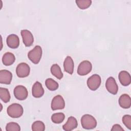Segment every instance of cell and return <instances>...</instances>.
I'll use <instances>...</instances> for the list:
<instances>
[{"label": "cell", "mask_w": 131, "mask_h": 131, "mask_svg": "<svg viewBox=\"0 0 131 131\" xmlns=\"http://www.w3.org/2000/svg\"><path fill=\"white\" fill-rule=\"evenodd\" d=\"M7 113L10 117L17 118L22 116L24 113V109L20 104L15 103L10 105L8 107Z\"/></svg>", "instance_id": "cell-1"}, {"label": "cell", "mask_w": 131, "mask_h": 131, "mask_svg": "<svg viewBox=\"0 0 131 131\" xmlns=\"http://www.w3.org/2000/svg\"><path fill=\"white\" fill-rule=\"evenodd\" d=\"M82 127L86 129H91L95 128L97 126L96 119L91 115L85 114L81 118Z\"/></svg>", "instance_id": "cell-2"}, {"label": "cell", "mask_w": 131, "mask_h": 131, "mask_svg": "<svg viewBox=\"0 0 131 131\" xmlns=\"http://www.w3.org/2000/svg\"><path fill=\"white\" fill-rule=\"evenodd\" d=\"M42 49L39 46H36L28 53V58L34 64L39 62L42 56Z\"/></svg>", "instance_id": "cell-3"}, {"label": "cell", "mask_w": 131, "mask_h": 131, "mask_svg": "<svg viewBox=\"0 0 131 131\" xmlns=\"http://www.w3.org/2000/svg\"><path fill=\"white\" fill-rule=\"evenodd\" d=\"M101 82L100 76L98 74H94L87 80V85L92 91H96L99 88Z\"/></svg>", "instance_id": "cell-4"}, {"label": "cell", "mask_w": 131, "mask_h": 131, "mask_svg": "<svg viewBox=\"0 0 131 131\" xmlns=\"http://www.w3.org/2000/svg\"><path fill=\"white\" fill-rule=\"evenodd\" d=\"M30 72L29 66L25 62L19 63L16 68V73L17 76L20 78H25L29 76Z\"/></svg>", "instance_id": "cell-5"}, {"label": "cell", "mask_w": 131, "mask_h": 131, "mask_svg": "<svg viewBox=\"0 0 131 131\" xmlns=\"http://www.w3.org/2000/svg\"><path fill=\"white\" fill-rule=\"evenodd\" d=\"M92 69V65L90 61L83 60L79 64L77 69V73L79 75L84 76L91 72Z\"/></svg>", "instance_id": "cell-6"}, {"label": "cell", "mask_w": 131, "mask_h": 131, "mask_svg": "<svg viewBox=\"0 0 131 131\" xmlns=\"http://www.w3.org/2000/svg\"><path fill=\"white\" fill-rule=\"evenodd\" d=\"M14 95L15 97L19 100H24L26 99L28 95L27 89L25 86L18 85L14 89Z\"/></svg>", "instance_id": "cell-7"}, {"label": "cell", "mask_w": 131, "mask_h": 131, "mask_svg": "<svg viewBox=\"0 0 131 131\" xmlns=\"http://www.w3.org/2000/svg\"><path fill=\"white\" fill-rule=\"evenodd\" d=\"M51 107L53 111L63 109L65 107V101L63 97L59 95L54 96L52 100Z\"/></svg>", "instance_id": "cell-8"}, {"label": "cell", "mask_w": 131, "mask_h": 131, "mask_svg": "<svg viewBox=\"0 0 131 131\" xmlns=\"http://www.w3.org/2000/svg\"><path fill=\"white\" fill-rule=\"evenodd\" d=\"M105 87L108 92L113 95H116L118 91V86L115 78L113 77H108L105 82Z\"/></svg>", "instance_id": "cell-9"}, {"label": "cell", "mask_w": 131, "mask_h": 131, "mask_svg": "<svg viewBox=\"0 0 131 131\" xmlns=\"http://www.w3.org/2000/svg\"><path fill=\"white\" fill-rule=\"evenodd\" d=\"M23 43L26 47L32 46L34 42V37L32 33L28 30H22L20 32Z\"/></svg>", "instance_id": "cell-10"}, {"label": "cell", "mask_w": 131, "mask_h": 131, "mask_svg": "<svg viewBox=\"0 0 131 131\" xmlns=\"http://www.w3.org/2000/svg\"><path fill=\"white\" fill-rule=\"evenodd\" d=\"M12 79V73L7 70H2L0 71V83L5 84L11 83Z\"/></svg>", "instance_id": "cell-11"}, {"label": "cell", "mask_w": 131, "mask_h": 131, "mask_svg": "<svg viewBox=\"0 0 131 131\" xmlns=\"http://www.w3.org/2000/svg\"><path fill=\"white\" fill-rule=\"evenodd\" d=\"M7 46L12 49H16L19 45V39L17 35L12 34L8 35L6 39Z\"/></svg>", "instance_id": "cell-12"}, {"label": "cell", "mask_w": 131, "mask_h": 131, "mask_svg": "<svg viewBox=\"0 0 131 131\" xmlns=\"http://www.w3.org/2000/svg\"><path fill=\"white\" fill-rule=\"evenodd\" d=\"M45 93L42 84L38 81L35 82L32 88V94L35 98H40L42 97Z\"/></svg>", "instance_id": "cell-13"}, {"label": "cell", "mask_w": 131, "mask_h": 131, "mask_svg": "<svg viewBox=\"0 0 131 131\" xmlns=\"http://www.w3.org/2000/svg\"><path fill=\"white\" fill-rule=\"evenodd\" d=\"M119 80L123 86H128L131 82V77L129 73L126 71H121L118 75Z\"/></svg>", "instance_id": "cell-14"}, {"label": "cell", "mask_w": 131, "mask_h": 131, "mask_svg": "<svg viewBox=\"0 0 131 131\" xmlns=\"http://www.w3.org/2000/svg\"><path fill=\"white\" fill-rule=\"evenodd\" d=\"M77 126L78 123L76 119L73 116H70L68 118L67 122L63 125L62 128L66 131H71L76 128Z\"/></svg>", "instance_id": "cell-15"}, {"label": "cell", "mask_w": 131, "mask_h": 131, "mask_svg": "<svg viewBox=\"0 0 131 131\" xmlns=\"http://www.w3.org/2000/svg\"><path fill=\"white\" fill-rule=\"evenodd\" d=\"M74 63L72 57L70 56H67L63 62V68L65 72L72 75L74 71Z\"/></svg>", "instance_id": "cell-16"}, {"label": "cell", "mask_w": 131, "mask_h": 131, "mask_svg": "<svg viewBox=\"0 0 131 131\" xmlns=\"http://www.w3.org/2000/svg\"><path fill=\"white\" fill-rule=\"evenodd\" d=\"M118 102L119 105L123 108H128L131 106V98L130 96L126 94L121 95L119 98Z\"/></svg>", "instance_id": "cell-17"}, {"label": "cell", "mask_w": 131, "mask_h": 131, "mask_svg": "<svg viewBox=\"0 0 131 131\" xmlns=\"http://www.w3.org/2000/svg\"><path fill=\"white\" fill-rule=\"evenodd\" d=\"M15 60L14 55L11 52L5 53L2 57L3 63L6 66L12 65Z\"/></svg>", "instance_id": "cell-18"}, {"label": "cell", "mask_w": 131, "mask_h": 131, "mask_svg": "<svg viewBox=\"0 0 131 131\" xmlns=\"http://www.w3.org/2000/svg\"><path fill=\"white\" fill-rule=\"evenodd\" d=\"M51 72L52 74L58 79H61L63 77V73L60 67L56 63L53 64L51 67Z\"/></svg>", "instance_id": "cell-19"}, {"label": "cell", "mask_w": 131, "mask_h": 131, "mask_svg": "<svg viewBox=\"0 0 131 131\" xmlns=\"http://www.w3.org/2000/svg\"><path fill=\"white\" fill-rule=\"evenodd\" d=\"M0 98L4 103L8 102L11 98L8 90L5 88H0Z\"/></svg>", "instance_id": "cell-20"}, {"label": "cell", "mask_w": 131, "mask_h": 131, "mask_svg": "<svg viewBox=\"0 0 131 131\" xmlns=\"http://www.w3.org/2000/svg\"><path fill=\"white\" fill-rule=\"evenodd\" d=\"M46 87L50 91H55L59 86V84L55 80L52 78H48L45 81Z\"/></svg>", "instance_id": "cell-21"}, {"label": "cell", "mask_w": 131, "mask_h": 131, "mask_svg": "<svg viewBox=\"0 0 131 131\" xmlns=\"http://www.w3.org/2000/svg\"><path fill=\"white\" fill-rule=\"evenodd\" d=\"M65 115L63 113H56L53 114L51 116L52 121L56 124H59L63 122Z\"/></svg>", "instance_id": "cell-22"}, {"label": "cell", "mask_w": 131, "mask_h": 131, "mask_svg": "<svg viewBox=\"0 0 131 131\" xmlns=\"http://www.w3.org/2000/svg\"><path fill=\"white\" fill-rule=\"evenodd\" d=\"M32 130L33 131H43L45 130V125L41 121H36L32 125Z\"/></svg>", "instance_id": "cell-23"}, {"label": "cell", "mask_w": 131, "mask_h": 131, "mask_svg": "<svg viewBox=\"0 0 131 131\" xmlns=\"http://www.w3.org/2000/svg\"><path fill=\"white\" fill-rule=\"evenodd\" d=\"M75 2L77 6L80 9H87L92 4V1L91 0H76Z\"/></svg>", "instance_id": "cell-24"}, {"label": "cell", "mask_w": 131, "mask_h": 131, "mask_svg": "<svg viewBox=\"0 0 131 131\" xmlns=\"http://www.w3.org/2000/svg\"><path fill=\"white\" fill-rule=\"evenodd\" d=\"M6 131H19L20 127L19 125L14 122H11L7 124L6 126Z\"/></svg>", "instance_id": "cell-25"}, {"label": "cell", "mask_w": 131, "mask_h": 131, "mask_svg": "<svg viewBox=\"0 0 131 131\" xmlns=\"http://www.w3.org/2000/svg\"><path fill=\"white\" fill-rule=\"evenodd\" d=\"M122 122L125 126L131 129V116L129 115H125L122 117Z\"/></svg>", "instance_id": "cell-26"}, {"label": "cell", "mask_w": 131, "mask_h": 131, "mask_svg": "<svg viewBox=\"0 0 131 131\" xmlns=\"http://www.w3.org/2000/svg\"><path fill=\"white\" fill-rule=\"evenodd\" d=\"M112 131H124V129L121 127V126L119 124H116L114 125L111 129Z\"/></svg>", "instance_id": "cell-27"}]
</instances>
